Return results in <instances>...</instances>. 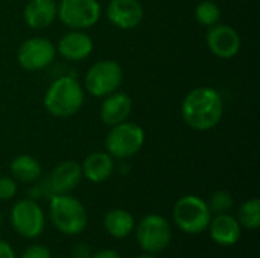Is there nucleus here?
Instances as JSON below:
<instances>
[{
	"mask_svg": "<svg viewBox=\"0 0 260 258\" xmlns=\"http://www.w3.org/2000/svg\"><path fill=\"white\" fill-rule=\"evenodd\" d=\"M224 116V100L218 90L212 87H197L190 90L181 103V117L193 131L213 129Z\"/></svg>",
	"mask_w": 260,
	"mask_h": 258,
	"instance_id": "1",
	"label": "nucleus"
},
{
	"mask_svg": "<svg viewBox=\"0 0 260 258\" xmlns=\"http://www.w3.org/2000/svg\"><path fill=\"white\" fill-rule=\"evenodd\" d=\"M84 88L73 76L55 79L44 93V108L49 114L64 119L75 116L84 105Z\"/></svg>",
	"mask_w": 260,
	"mask_h": 258,
	"instance_id": "2",
	"label": "nucleus"
},
{
	"mask_svg": "<svg viewBox=\"0 0 260 258\" xmlns=\"http://www.w3.org/2000/svg\"><path fill=\"white\" fill-rule=\"evenodd\" d=\"M49 217L56 231L64 236H79L88 224L84 204L69 193L49 198Z\"/></svg>",
	"mask_w": 260,
	"mask_h": 258,
	"instance_id": "3",
	"label": "nucleus"
},
{
	"mask_svg": "<svg viewBox=\"0 0 260 258\" xmlns=\"http://www.w3.org/2000/svg\"><path fill=\"white\" fill-rule=\"evenodd\" d=\"M172 217L178 230L186 234H200L209 228L212 220V211L204 199L187 195L180 198L172 211Z\"/></svg>",
	"mask_w": 260,
	"mask_h": 258,
	"instance_id": "4",
	"label": "nucleus"
},
{
	"mask_svg": "<svg viewBox=\"0 0 260 258\" xmlns=\"http://www.w3.org/2000/svg\"><path fill=\"white\" fill-rule=\"evenodd\" d=\"M143 144H145L143 128L128 120L111 126L105 138L107 152L117 160L134 157L142 151Z\"/></svg>",
	"mask_w": 260,
	"mask_h": 258,
	"instance_id": "5",
	"label": "nucleus"
},
{
	"mask_svg": "<svg viewBox=\"0 0 260 258\" xmlns=\"http://www.w3.org/2000/svg\"><path fill=\"white\" fill-rule=\"evenodd\" d=\"M136 239L143 252L157 255L169 246L172 228L163 216L148 214L136 227Z\"/></svg>",
	"mask_w": 260,
	"mask_h": 258,
	"instance_id": "6",
	"label": "nucleus"
},
{
	"mask_svg": "<svg viewBox=\"0 0 260 258\" xmlns=\"http://www.w3.org/2000/svg\"><path fill=\"white\" fill-rule=\"evenodd\" d=\"M123 70L114 59H101L94 62L85 75V90L94 97H105L122 85Z\"/></svg>",
	"mask_w": 260,
	"mask_h": 258,
	"instance_id": "7",
	"label": "nucleus"
},
{
	"mask_svg": "<svg viewBox=\"0 0 260 258\" xmlns=\"http://www.w3.org/2000/svg\"><path fill=\"white\" fill-rule=\"evenodd\" d=\"M11 225L14 231L24 239H37L46 227L44 211L34 199H21L11 210Z\"/></svg>",
	"mask_w": 260,
	"mask_h": 258,
	"instance_id": "8",
	"label": "nucleus"
},
{
	"mask_svg": "<svg viewBox=\"0 0 260 258\" xmlns=\"http://www.w3.org/2000/svg\"><path fill=\"white\" fill-rule=\"evenodd\" d=\"M58 18L73 30L93 27L101 18V5L98 0H59Z\"/></svg>",
	"mask_w": 260,
	"mask_h": 258,
	"instance_id": "9",
	"label": "nucleus"
},
{
	"mask_svg": "<svg viewBox=\"0 0 260 258\" xmlns=\"http://www.w3.org/2000/svg\"><path fill=\"white\" fill-rule=\"evenodd\" d=\"M55 56L56 46L41 36H34L23 41L17 50V62L27 71H38L49 67Z\"/></svg>",
	"mask_w": 260,
	"mask_h": 258,
	"instance_id": "10",
	"label": "nucleus"
},
{
	"mask_svg": "<svg viewBox=\"0 0 260 258\" xmlns=\"http://www.w3.org/2000/svg\"><path fill=\"white\" fill-rule=\"evenodd\" d=\"M82 179L81 164L75 160H67L59 163L50 175L41 181L46 198H52L55 195H67L75 190Z\"/></svg>",
	"mask_w": 260,
	"mask_h": 258,
	"instance_id": "11",
	"label": "nucleus"
},
{
	"mask_svg": "<svg viewBox=\"0 0 260 258\" xmlns=\"http://www.w3.org/2000/svg\"><path fill=\"white\" fill-rule=\"evenodd\" d=\"M206 43L209 50L222 59H230L236 56L241 50V35L236 29L229 24H215L210 26L206 33Z\"/></svg>",
	"mask_w": 260,
	"mask_h": 258,
	"instance_id": "12",
	"label": "nucleus"
},
{
	"mask_svg": "<svg viewBox=\"0 0 260 258\" xmlns=\"http://www.w3.org/2000/svg\"><path fill=\"white\" fill-rule=\"evenodd\" d=\"M145 11L139 0H110L107 5L108 21L122 30L136 29L143 20Z\"/></svg>",
	"mask_w": 260,
	"mask_h": 258,
	"instance_id": "13",
	"label": "nucleus"
},
{
	"mask_svg": "<svg viewBox=\"0 0 260 258\" xmlns=\"http://www.w3.org/2000/svg\"><path fill=\"white\" fill-rule=\"evenodd\" d=\"M56 52L67 61H82L93 52V40L84 30H73L64 33L56 46Z\"/></svg>",
	"mask_w": 260,
	"mask_h": 258,
	"instance_id": "14",
	"label": "nucleus"
},
{
	"mask_svg": "<svg viewBox=\"0 0 260 258\" xmlns=\"http://www.w3.org/2000/svg\"><path fill=\"white\" fill-rule=\"evenodd\" d=\"M212 240L224 248L233 246L239 242L242 234V227L238 219L229 213H221L212 217L209 228Z\"/></svg>",
	"mask_w": 260,
	"mask_h": 258,
	"instance_id": "15",
	"label": "nucleus"
},
{
	"mask_svg": "<svg viewBox=\"0 0 260 258\" xmlns=\"http://www.w3.org/2000/svg\"><path fill=\"white\" fill-rule=\"evenodd\" d=\"M133 109V100L126 93L114 91L102 100L101 105V119L107 126L119 125L128 120Z\"/></svg>",
	"mask_w": 260,
	"mask_h": 258,
	"instance_id": "16",
	"label": "nucleus"
},
{
	"mask_svg": "<svg viewBox=\"0 0 260 258\" xmlns=\"http://www.w3.org/2000/svg\"><path fill=\"white\" fill-rule=\"evenodd\" d=\"M26 24L32 29H46L58 18L56 0H29L23 11Z\"/></svg>",
	"mask_w": 260,
	"mask_h": 258,
	"instance_id": "17",
	"label": "nucleus"
},
{
	"mask_svg": "<svg viewBox=\"0 0 260 258\" xmlns=\"http://www.w3.org/2000/svg\"><path fill=\"white\" fill-rule=\"evenodd\" d=\"M82 176L90 182L101 184L114 172V158L108 152H91L81 164Z\"/></svg>",
	"mask_w": 260,
	"mask_h": 258,
	"instance_id": "18",
	"label": "nucleus"
},
{
	"mask_svg": "<svg viewBox=\"0 0 260 258\" xmlns=\"http://www.w3.org/2000/svg\"><path fill=\"white\" fill-rule=\"evenodd\" d=\"M104 228L108 236L114 239H126L136 228L133 214L123 208H113L104 217Z\"/></svg>",
	"mask_w": 260,
	"mask_h": 258,
	"instance_id": "19",
	"label": "nucleus"
},
{
	"mask_svg": "<svg viewBox=\"0 0 260 258\" xmlns=\"http://www.w3.org/2000/svg\"><path fill=\"white\" fill-rule=\"evenodd\" d=\"M9 170H11V176L17 182H23V184L38 182L43 173L41 164L38 163V160L26 154L15 157L9 164Z\"/></svg>",
	"mask_w": 260,
	"mask_h": 258,
	"instance_id": "20",
	"label": "nucleus"
},
{
	"mask_svg": "<svg viewBox=\"0 0 260 258\" xmlns=\"http://www.w3.org/2000/svg\"><path fill=\"white\" fill-rule=\"evenodd\" d=\"M238 222L242 228L256 231L260 228V199L253 198L245 201L238 211Z\"/></svg>",
	"mask_w": 260,
	"mask_h": 258,
	"instance_id": "21",
	"label": "nucleus"
},
{
	"mask_svg": "<svg viewBox=\"0 0 260 258\" xmlns=\"http://www.w3.org/2000/svg\"><path fill=\"white\" fill-rule=\"evenodd\" d=\"M195 20L206 26H215L221 20V8L212 0H203L195 6Z\"/></svg>",
	"mask_w": 260,
	"mask_h": 258,
	"instance_id": "22",
	"label": "nucleus"
},
{
	"mask_svg": "<svg viewBox=\"0 0 260 258\" xmlns=\"http://www.w3.org/2000/svg\"><path fill=\"white\" fill-rule=\"evenodd\" d=\"M209 205V210L215 214H221V213H229L233 205H235V199L232 196L230 192L227 190H216L209 201H206Z\"/></svg>",
	"mask_w": 260,
	"mask_h": 258,
	"instance_id": "23",
	"label": "nucleus"
},
{
	"mask_svg": "<svg viewBox=\"0 0 260 258\" xmlns=\"http://www.w3.org/2000/svg\"><path fill=\"white\" fill-rule=\"evenodd\" d=\"M17 195V181L12 176H0V201H9Z\"/></svg>",
	"mask_w": 260,
	"mask_h": 258,
	"instance_id": "24",
	"label": "nucleus"
},
{
	"mask_svg": "<svg viewBox=\"0 0 260 258\" xmlns=\"http://www.w3.org/2000/svg\"><path fill=\"white\" fill-rule=\"evenodd\" d=\"M20 258H52V252L44 245H30L21 252Z\"/></svg>",
	"mask_w": 260,
	"mask_h": 258,
	"instance_id": "25",
	"label": "nucleus"
},
{
	"mask_svg": "<svg viewBox=\"0 0 260 258\" xmlns=\"http://www.w3.org/2000/svg\"><path fill=\"white\" fill-rule=\"evenodd\" d=\"M70 254H72V258H91V248L87 243L79 242L72 246Z\"/></svg>",
	"mask_w": 260,
	"mask_h": 258,
	"instance_id": "26",
	"label": "nucleus"
},
{
	"mask_svg": "<svg viewBox=\"0 0 260 258\" xmlns=\"http://www.w3.org/2000/svg\"><path fill=\"white\" fill-rule=\"evenodd\" d=\"M0 258H15L12 246L5 240H0Z\"/></svg>",
	"mask_w": 260,
	"mask_h": 258,
	"instance_id": "27",
	"label": "nucleus"
},
{
	"mask_svg": "<svg viewBox=\"0 0 260 258\" xmlns=\"http://www.w3.org/2000/svg\"><path fill=\"white\" fill-rule=\"evenodd\" d=\"M91 258H122L119 255V252H116L114 249H99L94 254H91Z\"/></svg>",
	"mask_w": 260,
	"mask_h": 258,
	"instance_id": "28",
	"label": "nucleus"
},
{
	"mask_svg": "<svg viewBox=\"0 0 260 258\" xmlns=\"http://www.w3.org/2000/svg\"><path fill=\"white\" fill-rule=\"evenodd\" d=\"M137 258H157L154 254H148V252H143L142 255H139Z\"/></svg>",
	"mask_w": 260,
	"mask_h": 258,
	"instance_id": "29",
	"label": "nucleus"
},
{
	"mask_svg": "<svg viewBox=\"0 0 260 258\" xmlns=\"http://www.w3.org/2000/svg\"><path fill=\"white\" fill-rule=\"evenodd\" d=\"M0 228H2V214H0Z\"/></svg>",
	"mask_w": 260,
	"mask_h": 258,
	"instance_id": "30",
	"label": "nucleus"
}]
</instances>
